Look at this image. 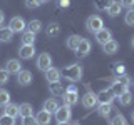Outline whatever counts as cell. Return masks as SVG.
<instances>
[{
	"instance_id": "13",
	"label": "cell",
	"mask_w": 134,
	"mask_h": 125,
	"mask_svg": "<svg viewBox=\"0 0 134 125\" xmlns=\"http://www.w3.org/2000/svg\"><path fill=\"white\" fill-rule=\"evenodd\" d=\"M114 98H116V95L111 90H102L97 93V103H112Z\"/></svg>"
},
{
	"instance_id": "4",
	"label": "cell",
	"mask_w": 134,
	"mask_h": 125,
	"mask_svg": "<svg viewBox=\"0 0 134 125\" xmlns=\"http://www.w3.org/2000/svg\"><path fill=\"white\" fill-rule=\"evenodd\" d=\"M8 27L12 28L14 33H19V32H25L27 23H25V20L22 18V17H12L10 22H8Z\"/></svg>"
},
{
	"instance_id": "15",
	"label": "cell",
	"mask_w": 134,
	"mask_h": 125,
	"mask_svg": "<svg viewBox=\"0 0 134 125\" xmlns=\"http://www.w3.org/2000/svg\"><path fill=\"white\" fill-rule=\"evenodd\" d=\"M91 47H92V45H91V42L87 40V39H82L75 52H77V55H79V57H86L87 53L91 52Z\"/></svg>"
},
{
	"instance_id": "43",
	"label": "cell",
	"mask_w": 134,
	"mask_h": 125,
	"mask_svg": "<svg viewBox=\"0 0 134 125\" xmlns=\"http://www.w3.org/2000/svg\"><path fill=\"white\" fill-rule=\"evenodd\" d=\"M65 90H69V92H77V89H75V85H69Z\"/></svg>"
},
{
	"instance_id": "41",
	"label": "cell",
	"mask_w": 134,
	"mask_h": 125,
	"mask_svg": "<svg viewBox=\"0 0 134 125\" xmlns=\"http://www.w3.org/2000/svg\"><path fill=\"white\" fill-rule=\"evenodd\" d=\"M57 3L60 7H69L70 5V0H57Z\"/></svg>"
},
{
	"instance_id": "34",
	"label": "cell",
	"mask_w": 134,
	"mask_h": 125,
	"mask_svg": "<svg viewBox=\"0 0 134 125\" xmlns=\"http://www.w3.org/2000/svg\"><path fill=\"white\" fill-rule=\"evenodd\" d=\"M124 22L127 25H131V27H134V8H129L127 10V14L124 17Z\"/></svg>"
},
{
	"instance_id": "28",
	"label": "cell",
	"mask_w": 134,
	"mask_h": 125,
	"mask_svg": "<svg viewBox=\"0 0 134 125\" xmlns=\"http://www.w3.org/2000/svg\"><path fill=\"white\" fill-rule=\"evenodd\" d=\"M22 45H34V42H35V33L32 32H22Z\"/></svg>"
},
{
	"instance_id": "48",
	"label": "cell",
	"mask_w": 134,
	"mask_h": 125,
	"mask_svg": "<svg viewBox=\"0 0 134 125\" xmlns=\"http://www.w3.org/2000/svg\"><path fill=\"white\" fill-rule=\"evenodd\" d=\"M72 125H81V123H72Z\"/></svg>"
},
{
	"instance_id": "5",
	"label": "cell",
	"mask_w": 134,
	"mask_h": 125,
	"mask_svg": "<svg viewBox=\"0 0 134 125\" xmlns=\"http://www.w3.org/2000/svg\"><path fill=\"white\" fill-rule=\"evenodd\" d=\"M52 67V57L49 53H40L39 58H37V68L42 70V72H47V70Z\"/></svg>"
},
{
	"instance_id": "17",
	"label": "cell",
	"mask_w": 134,
	"mask_h": 125,
	"mask_svg": "<svg viewBox=\"0 0 134 125\" xmlns=\"http://www.w3.org/2000/svg\"><path fill=\"white\" fill-rule=\"evenodd\" d=\"M81 40H82V37L81 35H70L69 39L65 40V45H67V48H70V50H77L79 47V43H81Z\"/></svg>"
},
{
	"instance_id": "16",
	"label": "cell",
	"mask_w": 134,
	"mask_h": 125,
	"mask_svg": "<svg viewBox=\"0 0 134 125\" xmlns=\"http://www.w3.org/2000/svg\"><path fill=\"white\" fill-rule=\"evenodd\" d=\"M102 50H104V53H107V55H112V53H116L117 50H119V43H117L116 40L111 39L107 43L102 45Z\"/></svg>"
},
{
	"instance_id": "40",
	"label": "cell",
	"mask_w": 134,
	"mask_h": 125,
	"mask_svg": "<svg viewBox=\"0 0 134 125\" xmlns=\"http://www.w3.org/2000/svg\"><path fill=\"white\" fill-rule=\"evenodd\" d=\"M121 5L126 7L129 10V8H134V0H121Z\"/></svg>"
},
{
	"instance_id": "45",
	"label": "cell",
	"mask_w": 134,
	"mask_h": 125,
	"mask_svg": "<svg viewBox=\"0 0 134 125\" xmlns=\"http://www.w3.org/2000/svg\"><path fill=\"white\" fill-rule=\"evenodd\" d=\"M131 45H132V48H134V37H132V40H131Z\"/></svg>"
},
{
	"instance_id": "42",
	"label": "cell",
	"mask_w": 134,
	"mask_h": 125,
	"mask_svg": "<svg viewBox=\"0 0 134 125\" xmlns=\"http://www.w3.org/2000/svg\"><path fill=\"white\" fill-rule=\"evenodd\" d=\"M3 22H5V14L0 10V27H3Z\"/></svg>"
},
{
	"instance_id": "19",
	"label": "cell",
	"mask_w": 134,
	"mask_h": 125,
	"mask_svg": "<svg viewBox=\"0 0 134 125\" xmlns=\"http://www.w3.org/2000/svg\"><path fill=\"white\" fill-rule=\"evenodd\" d=\"M3 114L8 115V117H14V118H17V115H19V105H15V103L8 102L5 107H3Z\"/></svg>"
},
{
	"instance_id": "1",
	"label": "cell",
	"mask_w": 134,
	"mask_h": 125,
	"mask_svg": "<svg viewBox=\"0 0 134 125\" xmlns=\"http://www.w3.org/2000/svg\"><path fill=\"white\" fill-rule=\"evenodd\" d=\"M82 73H84V70L79 64H72V65H69V67H65V68L60 70V75L65 77L67 80H70V82H79L82 78Z\"/></svg>"
},
{
	"instance_id": "2",
	"label": "cell",
	"mask_w": 134,
	"mask_h": 125,
	"mask_svg": "<svg viewBox=\"0 0 134 125\" xmlns=\"http://www.w3.org/2000/svg\"><path fill=\"white\" fill-rule=\"evenodd\" d=\"M102 27H104V20L100 18L99 15H91L89 18L86 20V28H87V30H89L91 33L99 32Z\"/></svg>"
},
{
	"instance_id": "25",
	"label": "cell",
	"mask_w": 134,
	"mask_h": 125,
	"mask_svg": "<svg viewBox=\"0 0 134 125\" xmlns=\"http://www.w3.org/2000/svg\"><path fill=\"white\" fill-rule=\"evenodd\" d=\"M112 2H114V0H96L94 7L97 8L99 12H107V8L112 5Z\"/></svg>"
},
{
	"instance_id": "29",
	"label": "cell",
	"mask_w": 134,
	"mask_h": 125,
	"mask_svg": "<svg viewBox=\"0 0 134 125\" xmlns=\"http://www.w3.org/2000/svg\"><path fill=\"white\" fill-rule=\"evenodd\" d=\"M109 90H111L112 93L116 95V97H119L121 93H124V92L127 90V87H126V85H122V83H119V82H114V83L111 85V89H109Z\"/></svg>"
},
{
	"instance_id": "37",
	"label": "cell",
	"mask_w": 134,
	"mask_h": 125,
	"mask_svg": "<svg viewBox=\"0 0 134 125\" xmlns=\"http://www.w3.org/2000/svg\"><path fill=\"white\" fill-rule=\"evenodd\" d=\"M22 125H37V120H35V117H24V120H22Z\"/></svg>"
},
{
	"instance_id": "33",
	"label": "cell",
	"mask_w": 134,
	"mask_h": 125,
	"mask_svg": "<svg viewBox=\"0 0 134 125\" xmlns=\"http://www.w3.org/2000/svg\"><path fill=\"white\" fill-rule=\"evenodd\" d=\"M0 125H15V118L8 115H0Z\"/></svg>"
},
{
	"instance_id": "27",
	"label": "cell",
	"mask_w": 134,
	"mask_h": 125,
	"mask_svg": "<svg viewBox=\"0 0 134 125\" xmlns=\"http://www.w3.org/2000/svg\"><path fill=\"white\" fill-rule=\"evenodd\" d=\"M40 28H42V22L37 20V18H34V20H30V22L27 23V30L32 32V33H39Z\"/></svg>"
},
{
	"instance_id": "9",
	"label": "cell",
	"mask_w": 134,
	"mask_h": 125,
	"mask_svg": "<svg viewBox=\"0 0 134 125\" xmlns=\"http://www.w3.org/2000/svg\"><path fill=\"white\" fill-rule=\"evenodd\" d=\"M35 120H37V125H49L50 120H52V114L47 110H39V114L35 115Z\"/></svg>"
},
{
	"instance_id": "12",
	"label": "cell",
	"mask_w": 134,
	"mask_h": 125,
	"mask_svg": "<svg viewBox=\"0 0 134 125\" xmlns=\"http://www.w3.org/2000/svg\"><path fill=\"white\" fill-rule=\"evenodd\" d=\"M97 105V95H94L92 92H87L86 95L82 97V107L86 108H92Z\"/></svg>"
},
{
	"instance_id": "11",
	"label": "cell",
	"mask_w": 134,
	"mask_h": 125,
	"mask_svg": "<svg viewBox=\"0 0 134 125\" xmlns=\"http://www.w3.org/2000/svg\"><path fill=\"white\" fill-rule=\"evenodd\" d=\"M5 70L8 73H19L20 70H22V64H20V60H17V58H10L5 64Z\"/></svg>"
},
{
	"instance_id": "21",
	"label": "cell",
	"mask_w": 134,
	"mask_h": 125,
	"mask_svg": "<svg viewBox=\"0 0 134 125\" xmlns=\"http://www.w3.org/2000/svg\"><path fill=\"white\" fill-rule=\"evenodd\" d=\"M19 115L22 117H32L34 115V108L30 103H22V105H19Z\"/></svg>"
},
{
	"instance_id": "10",
	"label": "cell",
	"mask_w": 134,
	"mask_h": 125,
	"mask_svg": "<svg viewBox=\"0 0 134 125\" xmlns=\"http://www.w3.org/2000/svg\"><path fill=\"white\" fill-rule=\"evenodd\" d=\"M62 100H64L65 105H75V103L79 102V93H77V92L64 90V93H62Z\"/></svg>"
},
{
	"instance_id": "8",
	"label": "cell",
	"mask_w": 134,
	"mask_h": 125,
	"mask_svg": "<svg viewBox=\"0 0 134 125\" xmlns=\"http://www.w3.org/2000/svg\"><path fill=\"white\" fill-rule=\"evenodd\" d=\"M19 55H20V58H24V60H30V58H34V55H35V47H34V45H22V47L19 48Z\"/></svg>"
},
{
	"instance_id": "30",
	"label": "cell",
	"mask_w": 134,
	"mask_h": 125,
	"mask_svg": "<svg viewBox=\"0 0 134 125\" xmlns=\"http://www.w3.org/2000/svg\"><path fill=\"white\" fill-rule=\"evenodd\" d=\"M45 32H47L49 37H57L59 33H60V27H59V23H49L47 28H45Z\"/></svg>"
},
{
	"instance_id": "46",
	"label": "cell",
	"mask_w": 134,
	"mask_h": 125,
	"mask_svg": "<svg viewBox=\"0 0 134 125\" xmlns=\"http://www.w3.org/2000/svg\"><path fill=\"white\" fill-rule=\"evenodd\" d=\"M49 2V0H40V3H47Z\"/></svg>"
},
{
	"instance_id": "32",
	"label": "cell",
	"mask_w": 134,
	"mask_h": 125,
	"mask_svg": "<svg viewBox=\"0 0 134 125\" xmlns=\"http://www.w3.org/2000/svg\"><path fill=\"white\" fill-rule=\"evenodd\" d=\"M111 125H127V120L124 118V115H121V114H117L114 118L111 120Z\"/></svg>"
},
{
	"instance_id": "23",
	"label": "cell",
	"mask_w": 134,
	"mask_h": 125,
	"mask_svg": "<svg viewBox=\"0 0 134 125\" xmlns=\"http://www.w3.org/2000/svg\"><path fill=\"white\" fill-rule=\"evenodd\" d=\"M111 112H112L111 103H99V107H97V114H99L100 117L107 118V117L111 115Z\"/></svg>"
},
{
	"instance_id": "24",
	"label": "cell",
	"mask_w": 134,
	"mask_h": 125,
	"mask_svg": "<svg viewBox=\"0 0 134 125\" xmlns=\"http://www.w3.org/2000/svg\"><path fill=\"white\" fill-rule=\"evenodd\" d=\"M117 98H119V103L122 107H127V105H131V102H132V93L129 90H126L124 93H121Z\"/></svg>"
},
{
	"instance_id": "20",
	"label": "cell",
	"mask_w": 134,
	"mask_h": 125,
	"mask_svg": "<svg viewBox=\"0 0 134 125\" xmlns=\"http://www.w3.org/2000/svg\"><path fill=\"white\" fill-rule=\"evenodd\" d=\"M49 90H50V93L54 95V97H57V95H62L64 93V87H62V83L60 82H52V83H49Z\"/></svg>"
},
{
	"instance_id": "35",
	"label": "cell",
	"mask_w": 134,
	"mask_h": 125,
	"mask_svg": "<svg viewBox=\"0 0 134 125\" xmlns=\"http://www.w3.org/2000/svg\"><path fill=\"white\" fill-rule=\"evenodd\" d=\"M116 82L122 83V85H126V87H129V85H131V78H129V75H126V73H122V75H117V77H116Z\"/></svg>"
},
{
	"instance_id": "18",
	"label": "cell",
	"mask_w": 134,
	"mask_h": 125,
	"mask_svg": "<svg viewBox=\"0 0 134 125\" xmlns=\"http://www.w3.org/2000/svg\"><path fill=\"white\" fill-rule=\"evenodd\" d=\"M57 108H59V102L55 100V97L47 98V100L44 102V110L50 112V114H55V112H57Z\"/></svg>"
},
{
	"instance_id": "6",
	"label": "cell",
	"mask_w": 134,
	"mask_h": 125,
	"mask_svg": "<svg viewBox=\"0 0 134 125\" xmlns=\"http://www.w3.org/2000/svg\"><path fill=\"white\" fill-rule=\"evenodd\" d=\"M32 72L30 70H20L19 73H17V82H19V85L22 87H27L32 83Z\"/></svg>"
},
{
	"instance_id": "26",
	"label": "cell",
	"mask_w": 134,
	"mask_h": 125,
	"mask_svg": "<svg viewBox=\"0 0 134 125\" xmlns=\"http://www.w3.org/2000/svg\"><path fill=\"white\" fill-rule=\"evenodd\" d=\"M121 8H122V5H121V2H117V0H114L112 2V5L107 8V14L109 17H117L121 14Z\"/></svg>"
},
{
	"instance_id": "44",
	"label": "cell",
	"mask_w": 134,
	"mask_h": 125,
	"mask_svg": "<svg viewBox=\"0 0 134 125\" xmlns=\"http://www.w3.org/2000/svg\"><path fill=\"white\" fill-rule=\"evenodd\" d=\"M57 125H70V123H69V122H59Z\"/></svg>"
},
{
	"instance_id": "38",
	"label": "cell",
	"mask_w": 134,
	"mask_h": 125,
	"mask_svg": "<svg viewBox=\"0 0 134 125\" xmlns=\"http://www.w3.org/2000/svg\"><path fill=\"white\" fill-rule=\"evenodd\" d=\"M114 72H116V75H122V73H126V67L122 64H114Z\"/></svg>"
},
{
	"instance_id": "47",
	"label": "cell",
	"mask_w": 134,
	"mask_h": 125,
	"mask_svg": "<svg viewBox=\"0 0 134 125\" xmlns=\"http://www.w3.org/2000/svg\"><path fill=\"white\" fill-rule=\"evenodd\" d=\"M131 118H132V120H134V110H132V114H131Z\"/></svg>"
},
{
	"instance_id": "31",
	"label": "cell",
	"mask_w": 134,
	"mask_h": 125,
	"mask_svg": "<svg viewBox=\"0 0 134 125\" xmlns=\"http://www.w3.org/2000/svg\"><path fill=\"white\" fill-rule=\"evenodd\" d=\"M10 102V93L5 89H0V107H5Z\"/></svg>"
},
{
	"instance_id": "39",
	"label": "cell",
	"mask_w": 134,
	"mask_h": 125,
	"mask_svg": "<svg viewBox=\"0 0 134 125\" xmlns=\"http://www.w3.org/2000/svg\"><path fill=\"white\" fill-rule=\"evenodd\" d=\"M25 5L27 8H37L40 5V0H25Z\"/></svg>"
},
{
	"instance_id": "7",
	"label": "cell",
	"mask_w": 134,
	"mask_h": 125,
	"mask_svg": "<svg viewBox=\"0 0 134 125\" xmlns=\"http://www.w3.org/2000/svg\"><path fill=\"white\" fill-rule=\"evenodd\" d=\"M94 35H96V40H97V43H100V45L107 43V42L112 39V33H111V30H109V28H104V27L100 28L99 32H96Z\"/></svg>"
},
{
	"instance_id": "22",
	"label": "cell",
	"mask_w": 134,
	"mask_h": 125,
	"mask_svg": "<svg viewBox=\"0 0 134 125\" xmlns=\"http://www.w3.org/2000/svg\"><path fill=\"white\" fill-rule=\"evenodd\" d=\"M12 37H14V32L10 27H0V42H10Z\"/></svg>"
},
{
	"instance_id": "3",
	"label": "cell",
	"mask_w": 134,
	"mask_h": 125,
	"mask_svg": "<svg viewBox=\"0 0 134 125\" xmlns=\"http://www.w3.org/2000/svg\"><path fill=\"white\" fill-rule=\"evenodd\" d=\"M70 117H72V110H70V105H59L57 108V112H55V120H57V123L59 122H69L70 120Z\"/></svg>"
},
{
	"instance_id": "36",
	"label": "cell",
	"mask_w": 134,
	"mask_h": 125,
	"mask_svg": "<svg viewBox=\"0 0 134 125\" xmlns=\"http://www.w3.org/2000/svg\"><path fill=\"white\" fill-rule=\"evenodd\" d=\"M8 73L5 68H0V85H5V83L8 82Z\"/></svg>"
},
{
	"instance_id": "14",
	"label": "cell",
	"mask_w": 134,
	"mask_h": 125,
	"mask_svg": "<svg viewBox=\"0 0 134 125\" xmlns=\"http://www.w3.org/2000/svg\"><path fill=\"white\" fill-rule=\"evenodd\" d=\"M45 80H47L49 83L59 82V80H60V70L55 68V67H50L47 72H45Z\"/></svg>"
}]
</instances>
